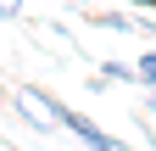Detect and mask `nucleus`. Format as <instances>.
Returning a JSON list of instances; mask_svg holds the SVG:
<instances>
[{"mask_svg": "<svg viewBox=\"0 0 156 151\" xmlns=\"http://www.w3.org/2000/svg\"><path fill=\"white\" fill-rule=\"evenodd\" d=\"M34 95H39V106H45V112H50L56 123H62V129H73V134L84 140L89 151H128L123 140H112V134H106L101 123H89L84 112H73V106H62V101H56V95H45V90H34Z\"/></svg>", "mask_w": 156, "mask_h": 151, "instance_id": "f257e3e1", "label": "nucleus"}, {"mask_svg": "<svg viewBox=\"0 0 156 151\" xmlns=\"http://www.w3.org/2000/svg\"><path fill=\"white\" fill-rule=\"evenodd\" d=\"M89 23L95 28H112V34H140L145 23H134V17H123V11H89Z\"/></svg>", "mask_w": 156, "mask_h": 151, "instance_id": "f03ea898", "label": "nucleus"}, {"mask_svg": "<svg viewBox=\"0 0 156 151\" xmlns=\"http://www.w3.org/2000/svg\"><path fill=\"white\" fill-rule=\"evenodd\" d=\"M134 73H140V84H156V50H145L140 62H134Z\"/></svg>", "mask_w": 156, "mask_h": 151, "instance_id": "7ed1b4c3", "label": "nucleus"}, {"mask_svg": "<svg viewBox=\"0 0 156 151\" xmlns=\"http://www.w3.org/2000/svg\"><path fill=\"white\" fill-rule=\"evenodd\" d=\"M106 79H140V73H134L128 62H106Z\"/></svg>", "mask_w": 156, "mask_h": 151, "instance_id": "20e7f679", "label": "nucleus"}, {"mask_svg": "<svg viewBox=\"0 0 156 151\" xmlns=\"http://www.w3.org/2000/svg\"><path fill=\"white\" fill-rule=\"evenodd\" d=\"M128 6H151V11H156V0H128Z\"/></svg>", "mask_w": 156, "mask_h": 151, "instance_id": "39448f33", "label": "nucleus"}]
</instances>
